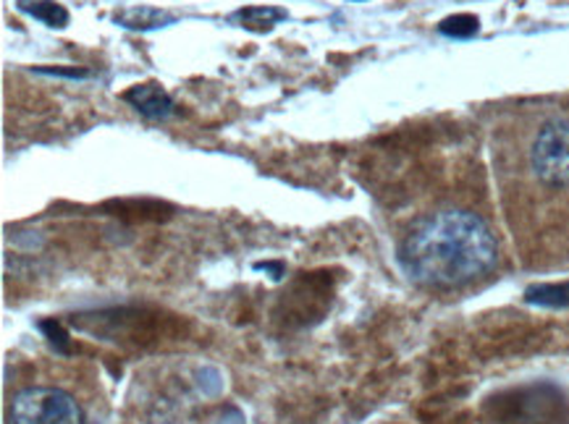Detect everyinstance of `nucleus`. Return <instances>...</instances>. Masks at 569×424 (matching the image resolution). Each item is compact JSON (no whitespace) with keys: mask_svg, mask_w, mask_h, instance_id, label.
<instances>
[{"mask_svg":"<svg viewBox=\"0 0 569 424\" xmlns=\"http://www.w3.org/2000/svg\"><path fill=\"white\" fill-rule=\"evenodd\" d=\"M499 244L476 212L441 210L422 218L399 244V265L422 289H459L491 273Z\"/></svg>","mask_w":569,"mask_h":424,"instance_id":"f257e3e1","label":"nucleus"},{"mask_svg":"<svg viewBox=\"0 0 569 424\" xmlns=\"http://www.w3.org/2000/svg\"><path fill=\"white\" fill-rule=\"evenodd\" d=\"M9 424H87V416L61 387H27L11 398Z\"/></svg>","mask_w":569,"mask_h":424,"instance_id":"f03ea898","label":"nucleus"},{"mask_svg":"<svg viewBox=\"0 0 569 424\" xmlns=\"http://www.w3.org/2000/svg\"><path fill=\"white\" fill-rule=\"evenodd\" d=\"M532 173L549 186H569V121L543 123L530 150Z\"/></svg>","mask_w":569,"mask_h":424,"instance_id":"7ed1b4c3","label":"nucleus"},{"mask_svg":"<svg viewBox=\"0 0 569 424\" xmlns=\"http://www.w3.org/2000/svg\"><path fill=\"white\" fill-rule=\"evenodd\" d=\"M123 100H127L137 113H142L144 119H152V121H163L173 113L171 94L166 92L158 82L134 84L131 90L123 92Z\"/></svg>","mask_w":569,"mask_h":424,"instance_id":"20e7f679","label":"nucleus"},{"mask_svg":"<svg viewBox=\"0 0 569 424\" xmlns=\"http://www.w3.org/2000/svg\"><path fill=\"white\" fill-rule=\"evenodd\" d=\"M525 302L546 306V310H569V281L536 283L525 291Z\"/></svg>","mask_w":569,"mask_h":424,"instance_id":"39448f33","label":"nucleus"},{"mask_svg":"<svg viewBox=\"0 0 569 424\" xmlns=\"http://www.w3.org/2000/svg\"><path fill=\"white\" fill-rule=\"evenodd\" d=\"M19 11H24L27 17L42 21L46 27L63 29L69 24V11L63 9L58 0H19Z\"/></svg>","mask_w":569,"mask_h":424,"instance_id":"423d86ee","label":"nucleus"},{"mask_svg":"<svg viewBox=\"0 0 569 424\" xmlns=\"http://www.w3.org/2000/svg\"><path fill=\"white\" fill-rule=\"evenodd\" d=\"M281 19H287V11L273 9V6H250V9L233 13V21H239L244 29H252V32H268Z\"/></svg>","mask_w":569,"mask_h":424,"instance_id":"0eeeda50","label":"nucleus"},{"mask_svg":"<svg viewBox=\"0 0 569 424\" xmlns=\"http://www.w3.org/2000/svg\"><path fill=\"white\" fill-rule=\"evenodd\" d=\"M116 21H121L123 27H131V29H152V27H163L166 21H171V17L158 9H129V11L116 13Z\"/></svg>","mask_w":569,"mask_h":424,"instance_id":"6e6552de","label":"nucleus"},{"mask_svg":"<svg viewBox=\"0 0 569 424\" xmlns=\"http://www.w3.org/2000/svg\"><path fill=\"white\" fill-rule=\"evenodd\" d=\"M441 34H447V38H472V34L478 32V19L470 17V13H457V17H449L441 21Z\"/></svg>","mask_w":569,"mask_h":424,"instance_id":"1a4fd4ad","label":"nucleus"},{"mask_svg":"<svg viewBox=\"0 0 569 424\" xmlns=\"http://www.w3.org/2000/svg\"><path fill=\"white\" fill-rule=\"evenodd\" d=\"M40 327L48 333V341L53 343L58 351H66V333L61 331V325H58V323H42Z\"/></svg>","mask_w":569,"mask_h":424,"instance_id":"9d476101","label":"nucleus"}]
</instances>
